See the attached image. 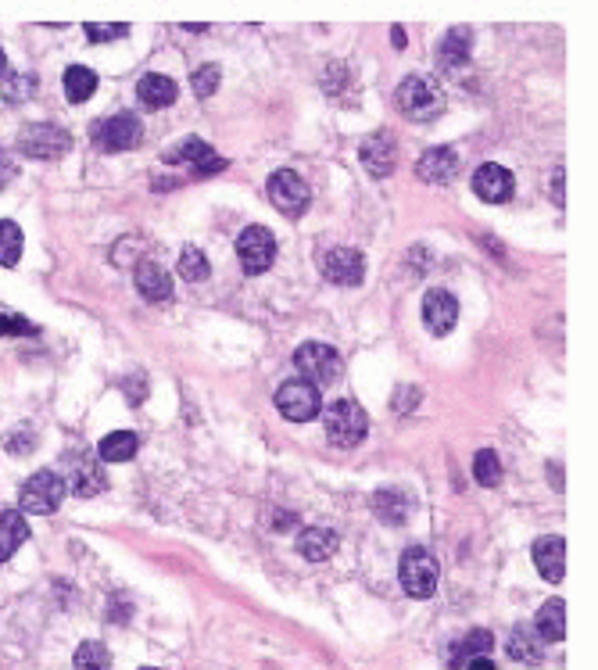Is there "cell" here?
I'll list each match as a JSON object with an SVG mask.
<instances>
[{
  "instance_id": "7402d4cb",
  "label": "cell",
  "mask_w": 598,
  "mask_h": 670,
  "mask_svg": "<svg viewBox=\"0 0 598 670\" xmlns=\"http://www.w3.org/2000/svg\"><path fill=\"white\" fill-rule=\"evenodd\" d=\"M470 29L459 26L452 29V33H445V40H441V47H437V65L441 69H462L466 61H470Z\"/></svg>"
},
{
  "instance_id": "8d00e7d4",
  "label": "cell",
  "mask_w": 598,
  "mask_h": 670,
  "mask_svg": "<svg viewBox=\"0 0 598 670\" xmlns=\"http://www.w3.org/2000/svg\"><path fill=\"white\" fill-rule=\"evenodd\" d=\"M83 29H86V36H90V40H97V43L115 40V36H126L129 33L126 22H112V26H101V22H86Z\"/></svg>"
},
{
  "instance_id": "9a60e30c",
  "label": "cell",
  "mask_w": 598,
  "mask_h": 670,
  "mask_svg": "<svg viewBox=\"0 0 598 670\" xmlns=\"http://www.w3.org/2000/svg\"><path fill=\"white\" fill-rule=\"evenodd\" d=\"M473 190H477V198H484L487 205H502V201L513 198L516 180H513V172L509 169L487 162V165H480L477 176H473Z\"/></svg>"
},
{
  "instance_id": "44dd1931",
  "label": "cell",
  "mask_w": 598,
  "mask_h": 670,
  "mask_svg": "<svg viewBox=\"0 0 598 670\" xmlns=\"http://www.w3.org/2000/svg\"><path fill=\"white\" fill-rule=\"evenodd\" d=\"M26 538H29L26 516L18 513V509H4V513H0V563H8Z\"/></svg>"
},
{
  "instance_id": "74e56055",
  "label": "cell",
  "mask_w": 598,
  "mask_h": 670,
  "mask_svg": "<svg viewBox=\"0 0 598 670\" xmlns=\"http://www.w3.org/2000/svg\"><path fill=\"white\" fill-rule=\"evenodd\" d=\"M33 448H36L33 430H11V434H8V452H11V456H29Z\"/></svg>"
},
{
  "instance_id": "484cf974",
  "label": "cell",
  "mask_w": 598,
  "mask_h": 670,
  "mask_svg": "<svg viewBox=\"0 0 598 670\" xmlns=\"http://www.w3.org/2000/svg\"><path fill=\"white\" fill-rule=\"evenodd\" d=\"M61 83H65V97H69L72 104L90 101V97H94V90H97V76L86 69V65H69Z\"/></svg>"
},
{
  "instance_id": "4dcf8cb0",
  "label": "cell",
  "mask_w": 598,
  "mask_h": 670,
  "mask_svg": "<svg viewBox=\"0 0 598 670\" xmlns=\"http://www.w3.org/2000/svg\"><path fill=\"white\" fill-rule=\"evenodd\" d=\"M473 477H477V484H484V488H495V484L502 481V463H498V456L491 448H480L477 456H473Z\"/></svg>"
},
{
  "instance_id": "ac0fdd59",
  "label": "cell",
  "mask_w": 598,
  "mask_h": 670,
  "mask_svg": "<svg viewBox=\"0 0 598 670\" xmlns=\"http://www.w3.org/2000/svg\"><path fill=\"white\" fill-rule=\"evenodd\" d=\"M337 545H341V538H337L334 527H305L298 534V552L305 559H312V563L330 559L337 552Z\"/></svg>"
},
{
  "instance_id": "83f0119b",
  "label": "cell",
  "mask_w": 598,
  "mask_h": 670,
  "mask_svg": "<svg viewBox=\"0 0 598 670\" xmlns=\"http://www.w3.org/2000/svg\"><path fill=\"white\" fill-rule=\"evenodd\" d=\"M491 649H495V635H491V631H484V628H477V631H470V635L459 642V649L452 653V663L473 660V656H487Z\"/></svg>"
},
{
  "instance_id": "277c9868",
  "label": "cell",
  "mask_w": 598,
  "mask_h": 670,
  "mask_svg": "<svg viewBox=\"0 0 598 670\" xmlns=\"http://www.w3.org/2000/svg\"><path fill=\"white\" fill-rule=\"evenodd\" d=\"M394 104L409 119H434L441 112V90L427 76H409L394 90Z\"/></svg>"
},
{
  "instance_id": "b9f144b4",
  "label": "cell",
  "mask_w": 598,
  "mask_h": 670,
  "mask_svg": "<svg viewBox=\"0 0 598 670\" xmlns=\"http://www.w3.org/2000/svg\"><path fill=\"white\" fill-rule=\"evenodd\" d=\"M4 69H8V61H4V51H0V76H4Z\"/></svg>"
},
{
  "instance_id": "7bdbcfd3",
  "label": "cell",
  "mask_w": 598,
  "mask_h": 670,
  "mask_svg": "<svg viewBox=\"0 0 598 670\" xmlns=\"http://www.w3.org/2000/svg\"><path fill=\"white\" fill-rule=\"evenodd\" d=\"M144 670H158V667H144Z\"/></svg>"
},
{
  "instance_id": "1f68e13d",
  "label": "cell",
  "mask_w": 598,
  "mask_h": 670,
  "mask_svg": "<svg viewBox=\"0 0 598 670\" xmlns=\"http://www.w3.org/2000/svg\"><path fill=\"white\" fill-rule=\"evenodd\" d=\"M373 506H376V513H380V520H387V524H402L409 502H405L398 491H376Z\"/></svg>"
},
{
  "instance_id": "30bf717a",
  "label": "cell",
  "mask_w": 598,
  "mask_h": 670,
  "mask_svg": "<svg viewBox=\"0 0 598 670\" xmlns=\"http://www.w3.org/2000/svg\"><path fill=\"white\" fill-rule=\"evenodd\" d=\"M72 147V137L54 122H33V126L18 137V151L29 158H61Z\"/></svg>"
},
{
  "instance_id": "e0dca14e",
  "label": "cell",
  "mask_w": 598,
  "mask_h": 670,
  "mask_svg": "<svg viewBox=\"0 0 598 670\" xmlns=\"http://www.w3.org/2000/svg\"><path fill=\"white\" fill-rule=\"evenodd\" d=\"M459 172V155L452 147H434L416 162V176L423 183H448Z\"/></svg>"
},
{
  "instance_id": "5b68a950",
  "label": "cell",
  "mask_w": 598,
  "mask_h": 670,
  "mask_svg": "<svg viewBox=\"0 0 598 670\" xmlns=\"http://www.w3.org/2000/svg\"><path fill=\"white\" fill-rule=\"evenodd\" d=\"M294 366L308 384H334L341 377V355L323 341H308L294 352Z\"/></svg>"
},
{
  "instance_id": "52a82bcc",
  "label": "cell",
  "mask_w": 598,
  "mask_h": 670,
  "mask_svg": "<svg viewBox=\"0 0 598 670\" xmlns=\"http://www.w3.org/2000/svg\"><path fill=\"white\" fill-rule=\"evenodd\" d=\"M94 140L101 151H133L144 140V122L137 115L119 112L112 119L94 122Z\"/></svg>"
},
{
  "instance_id": "d6986e66",
  "label": "cell",
  "mask_w": 598,
  "mask_h": 670,
  "mask_svg": "<svg viewBox=\"0 0 598 670\" xmlns=\"http://www.w3.org/2000/svg\"><path fill=\"white\" fill-rule=\"evenodd\" d=\"M359 158L373 176H387L394 169V140L387 133H373V137L362 140Z\"/></svg>"
},
{
  "instance_id": "9c48e42d",
  "label": "cell",
  "mask_w": 598,
  "mask_h": 670,
  "mask_svg": "<svg viewBox=\"0 0 598 670\" xmlns=\"http://www.w3.org/2000/svg\"><path fill=\"white\" fill-rule=\"evenodd\" d=\"M237 258H240V266H244V273H251V276L265 273L276 258V237L265 230V226H248V230H240Z\"/></svg>"
},
{
  "instance_id": "60d3db41",
  "label": "cell",
  "mask_w": 598,
  "mask_h": 670,
  "mask_svg": "<svg viewBox=\"0 0 598 670\" xmlns=\"http://www.w3.org/2000/svg\"><path fill=\"white\" fill-rule=\"evenodd\" d=\"M391 36H394V47L402 51V47H405V29H402V26H394V29H391Z\"/></svg>"
},
{
  "instance_id": "ba28073f",
  "label": "cell",
  "mask_w": 598,
  "mask_h": 670,
  "mask_svg": "<svg viewBox=\"0 0 598 670\" xmlns=\"http://www.w3.org/2000/svg\"><path fill=\"white\" fill-rule=\"evenodd\" d=\"M65 477H69L65 488L76 491L79 499H94V495H101V491L108 488V477H104L101 463H97L90 452H83V448H76V452L65 456Z\"/></svg>"
},
{
  "instance_id": "f1b7e54d",
  "label": "cell",
  "mask_w": 598,
  "mask_h": 670,
  "mask_svg": "<svg viewBox=\"0 0 598 670\" xmlns=\"http://www.w3.org/2000/svg\"><path fill=\"white\" fill-rule=\"evenodd\" d=\"M22 258V230L11 219H0V266H18Z\"/></svg>"
},
{
  "instance_id": "603a6c76",
  "label": "cell",
  "mask_w": 598,
  "mask_h": 670,
  "mask_svg": "<svg viewBox=\"0 0 598 670\" xmlns=\"http://www.w3.org/2000/svg\"><path fill=\"white\" fill-rule=\"evenodd\" d=\"M541 642H563L566 635V606L563 599H548L538 613V624H534Z\"/></svg>"
},
{
  "instance_id": "4316f807",
  "label": "cell",
  "mask_w": 598,
  "mask_h": 670,
  "mask_svg": "<svg viewBox=\"0 0 598 670\" xmlns=\"http://www.w3.org/2000/svg\"><path fill=\"white\" fill-rule=\"evenodd\" d=\"M509 656L520 663H538L541 660V645H538V631L530 628V624H520V628H513V635H509Z\"/></svg>"
},
{
  "instance_id": "f546056e",
  "label": "cell",
  "mask_w": 598,
  "mask_h": 670,
  "mask_svg": "<svg viewBox=\"0 0 598 670\" xmlns=\"http://www.w3.org/2000/svg\"><path fill=\"white\" fill-rule=\"evenodd\" d=\"M76 670H112V653L104 642H83L76 649Z\"/></svg>"
},
{
  "instance_id": "8fae6325",
  "label": "cell",
  "mask_w": 598,
  "mask_h": 670,
  "mask_svg": "<svg viewBox=\"0 0 598 670\" xmlns=\"http://www.w3.org/2000/svg\"><path fill=\"white\" fill-rule=\"evenodd\" d=\"M308 198H312V194H308V183L301 180L298 172L280 169L269 176V201H273L280 212L301 215L308 208Z\"/></svg>"
},
{
  "instance_id": "d590c367",
  "label": "cell",
  "mask_w": 598,
  "mask_h": 670,
  "mask_svg": "<svg viewBox=\"0 0 598 670\" xmlns=\"http://www.w3.org/2000/svg\"><path fill=\"white\" fill-rule=\"evenodd\" d=\"M33 86H36L33 76H8V79H4V97H8L11 104L26 101V97L33 94Z\"/></svg>"
},
{
  "instance_id": "8992f818",
  "label": "cell",
  "mask_w": 598,
  "mask_h": 670,
  "mask_svg": "<svg viewBox=\"0 0 598 670\" xmlns=\"http://www.w3.org/2000/svg\"><path fill=\"white\" fill-rule=\"evenodd\" d=\"M276 409L291 423H308L316 420L323 402H319V387L308 384V380H283L280 391H276Z\"/></svg>"
},
{
  "instance_id": "5bb4252c",
  "label": "cell",
  "mask_w": 598,
  "mask_h": 670,
  "mask_svg": "<svg viewBox=\"0 0 598 670\" xmlns=\"http://www.w3.org/2000/svg\"><path fill=\"white\" fill-rule=\"evenodd\" d=\"M423 323L434 337H445L459 323V298L452 291H430L423 298Z\"/></svg>"
},
{
  "instance_id": "ab89813d",
  "label": "cell",
  "mask_w": 598,
  "mask_h": 670,
  "mask_svg": "<svg viewBox=\"0 0 598 670\" xmlns=\"http://www.w3.org/2000/svg\"><path fill=\"white\" fill-rule=\"evenodd\" d=\"M466 670H495V663L487 656H473V660H466Z\"/></svg>"
},
{
  "instance_id": "d4e9b609",
  "label": "cell",
  "mask_w": 598,
  "mask_h": 670,
  "mask_svg": "<svg viewBox=\"0 0 598 670\" xmlns=\"http://www.w3.org/2000/svg\"><path fill=\"white\" fill-rule=\"evenodd\" d=\"M137 448H140V438L133 430H115V434H108V438L97 445V456H101L104 463H126V459L137 456Z\"/></svg>"
},
{
  "instance_id": "836d02e7",
  "label": "cell",
  "mask_w": 598,
  "mask_h": 670,
  "mask_svg": "<svg viewBox=\"0 0 598 670\" xmlns=\"http://www.w3.org/2000/svg\"><path fill=\"white\" fill-rule=\"evenodd\" d=\"M219 65H201V69L194 72V79H190V86H194V94L205 101V97H212L215 90H219Z\"/></svg>"
},
{
  "instance_id": "4fadbf2b",
  "label": "cell",
  "mask_w": 598,
  "mask_h": 670,
  "mask_svg": "<svg viewBox=\"0 0 598 670\" xmlns=\"http://www.w3.org/2000/svg\"><path fill=\"white\" fill-rule=\"evenodd\" d=\"M362 273H366V258L355 248H330L323 255V276L330 284L355 287L362 284Z\"/></svg>"
},
{
  "instance_id": "cb8c5ba5",
  "label": "cell",
  "mask_w": 598,
  "mask_h": 670,
  "mask_svg": "<svg viewBox=\"0 0 598 670\" xmlns=\"http://www.w3.org/2000/svg\"><path fill=\"white\" fill-rule=\"evenodd\" d=\"M137 97L144 101V108H169V104L176 101V83H172L169 76H158V72H151V76L140 79Z\"/></svg>"
},
{
  "instance_id": "e575fe53",
  "label": "cell",
  "mask_w": 598,
  "mask_h": 670,
  "mask_svg": "<svg viewBox=\"0 0 598 670\" xmlns=\"http://www.w3.org/2000/svg\"><path fill=\"white\" fill-rule=\"evenodd\" d=\"M36 334H40V327L29 323L26 316H11V312L0 316V337H36Z\"/></svg>"
},
{
  "instance_id": "ffe728a7",
  "label": "cell",
  "mask_w": 598,
  "mask_h": 670,
  "mask_svg": "<svg viewBox=\"0 0 598 670\" xmlns=\"http://www.w3.org/2000/svg\"><path fill=\"white\" fill-rule=\"evenodd\" d=\"M133 280H137V291L144 294L147 301H169L172 298V280L158 262H140Z\"/></svg>"
},
{
  "instance_id": "3957f363",
  "label": "cell",
  "mask_w": 598,
  "mask_h": 670,
  "mask_svg": "<svg viewBox=\"0 0 598 670\" xmlns=\"http://www.w3.org/2000/svg\"><path fill=\"white\" fill-rule=\"evenodd\" d=\"M398 577L412 599H430L437 592V559L423 545H412V549H405Z\"/></svg>"
},
{
  "instance_id": "d6a6232c",
  "label": "cell",
  "mask_w": 598,
  "mask_h": 670,
  "mask_svg": "<svg viewBox=\"0 0 598 670\" xmlns=\"http://www.w3.org/2000/svg\"><path fill=\"white\" fill-rule=\"evenodd\" d=\"M208 273H212V266H208L205 251L197 248H187L180 255V276L187 280V284H201V280H208Z\"/></svg>"
},
{
  "instance_id": "7a4b0ae2",
  "label": "cell",
  "mask_w": 598,
  "mask_h": 670,
  "mask_svg": "<svg viewBox=\"0 0 598 670\" xmlns=\"http://www.w3.org/2000/svg\"><path fill=\"white\" fill-rule=\"evenodd\" d=\"M65 491L69 488H65V481H61L58 473L40 470L22 484V491H18V509H22V513H33V516H51V513H58Z\"/></svg>"
},
{
  "instance_id": "6da1fadb",
  "label": "cell",
  "mask_w": 598,
  "mask_h": 670,
  "mask_svg": "<svg viewBox=\"0 0 598 670\" xmlns=\"http://www.w3.org/2000/svg\"><path fill=\"white\" fill-rule=\"evenodd\" d=\"M323 423H326V438L334 441L337 448L362 445L369 434V416L362 413V405H355L351 398H341V402L326 405Z\"/></svg>"
},
{
  "instance_id": "2e32d148",
  "label": "cell",
  "mask_w": 598,
  "mask_h": 670,
  "mask_svg": "<svg viewBox=\"0 0 598 670\" xmlns=\"http://www.w3.org/2000/svg\"><path fill=\"white\" fill-rule=\"evenodd\" d=\"M563 556H566V545L556 534H545V538L534 542V567L541 570V577H545L548 585H559V581H563Z\"/></svg>"
},
{
  "instance_id": "f35d334b",
  "label": "cell",
  "mask_w": 598,
  "mask_h": 670,
  "mask_svg": "<svg viewBox=\"0 0 598 670\" xmlns=\"http://www.w3.org/2000/svg\"><path fill=\"white\" fill-rule=\"evenodd\" d=\"M11 176H15V165H11V158L0 151V183H8Z\"/></svg>"
},
{
  "instance_id": "7c38bea8",
  "label": "cell",
  "mask_w": 598,
  "mask_h": 670,
  "mask_svg": "<svg viewBox=\"0 0 598 670\" xmlns=\"http://www.w3.org/2000/svg\"><path fill=\"white\" fill-rule=\"evenodd\" d=\"M165 162L169 165H190L197 176H208V172L226 169L223 158L215 155L212 147H208L201 137H187V140H180L176 147H169V151H165Z\"/></svg>"
}]
</instances>
